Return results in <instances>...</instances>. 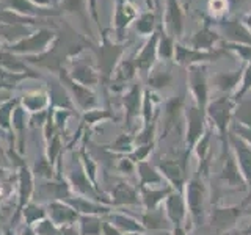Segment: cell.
Segmentation results:
<instances>
[{"label": "cell", "mask_w": 251, "mask_h": 235, "mask_svg": "<svg viewBox=\"0 0 251 235\" xmlns=\"http://www.w3.org/2000/svg\"><path fill=\"white\" fill-rule=\"evenodd\" d=\"M184 198L187 204V212L193 226H202L206 219V210H204V199H206V184L200 174H195L185 182Z\"/></svg>", "instance_id": "obj_2"}, {"label": "cell", "mask_w": 251, "mask_h": 235, "mask_svg": "<svg viewBox=\"0 0 251 235\" xmlns=\"http://www.w3.org/2000/svg\"><path fill=\"white\" fill-rule=\"evenodd\" d=\"M184 110H185V97L180 96L171 97L167 100L163 110V122H165V133H168L175 125L179 124V121L184 118Z\"/></svg>", "instance_id": "obj_19"}, {"label": "cell", "mask_w": 251, "mask_h": 235, "mask_svg": "<svg viewBox=\"0 0 251 235\" xmlns=\"http://www.w3.org/2000/svg\"><path fill=\"white\" fill-rule=\"evenodd\" d=\"M113 31L116 35V41L121 43L124 41L126 30L129 28L132 22H135L138 18V10L130 0H113Z\"/></svg>", "instance_id": "obj_12"}, {"label": "cell", "mask_w": 251, "mask_h": 235, "mask_svg": "<svg viewBox=\"0 0 251 235\" xmlns=\"http://www.w3.org/2000/svg\"><path fill=\"white\" fill-rule=\"evenodd\" d=\"M188 47H193V49H200V50H215L218 49V44L223 43L222 35L218 33V30L212 25V24L204 19L202 25L190 35V38L184 39V41H179Z\"/></svg>", "instance_id": "obj_11"}, {"label": "cell", "mask_w": 251, "mask_h": 235, "mask_svg": "<svg viewBox=\"0 0 251 235\" xmlns=\"http://www.w3.org/2000/svg\"><path fill=\"white\" fill-rule=\"evenodd\" d=\"M157 44H159V28H157L154 35L148 38V41L141 47V50L137 53L135 60H133L137 69H140L143 74L151 72V69L155 66L157 58H159V55H157Z\"/></svg>", "instance_id": "obj_17"}, {"label": "cell", "mask_w": 251, "mask_h": 235, "mask_svg": "<svg viewBox=\"0 0 251 235\" xmlns=\"http://www.w3.org/2000/svg\"><path fill=\"white\" fill-rule=\"evenodd\" d=\"M207 19V18H206ZM209 21V19H207ZM218 33L222 35L223 43L251 46V31L239 18H225L220 21H209Z\"/></svg>", "instance_id": "obj_9"}, {"label": "cell", "mask_w": 251, "mask_h": 235, "mask_svg": "<svg viewBox=\"0 0 251 235\" xmlns=\"http://www.w3.org/2000/svg\"><path fill=\"white\" fill-rule=\"evenodd\" d=\"M251 201V196L243 202H240L239 206H218L215 204L210 210V227L217 235H226L229 234L237 221L242 218V215L245 213L248 202Z\"/></svg>", "instance_id": "obj_3"}, {"label": "cell", "mask_w": 251, "mask_h": 235, "mask_svg": "<svg viewBox=\"0 0 251 235\" xmlns=\"http://www.w3.org/2000/svg\"><path fill=\"white\" fill-rule=\"evenodd\" d=\"M227 235H242L240 232H234V234H227Z\"/></svg>", "instance_id": "obj_33"}, {"label": "cell", "mask_w": 251, "mask_h": 235, "mask_svg": "<svg viewBox=\"0 0 251 235\" xmlns=\"http://www.w3.org/2000/svg\"><path fill=\"white\" fill-rule=\"evenodd\" d=\"M184 119H185V147L192 154L196 143L202 138V135L209 129V122L206 118V112L196 107L195 104L185 105L184 110Z\"/></svg>", "instance_id": "obj_5"}, {"label": "cell", "mask_w": 251, "mask_h": 235, "mask_svg": "<svg viewBox=\"0 0 251 235\" xmlns=\"http://www.w3.org/2000/svg\"><path fill=\"white\" fill-rule=\"evenodd\" d=\"M240 234H242V235H251V223L245 227V229H242Z\"/></svg>", "instance_id": "obj_31"}, {"label": "cell", "mask_w": 251, "mask_h": 235, "mask_svg": "<svg viewBox=\"0 0 251 235\" xmlns=\"http://www.w3.org/2000/svg\"><path fill=\"white\" fill-rule=\"evenodd\" d=\"M185 6L180 0H165V11L162 14V27L176 41H182L185 28Z\"/></svg>", "instance_id": "obj_10"}, {"label": "cell", "mask_w": 251, "mask_h": 235, "mask_svg": "<svg viewBox=\"0 0 251 235\" xmlns=\"http://www.w3.org/2000/svg\"><path fill=\"white\" fill-rule=\"evenodd\" d=\"M176 39L171 35H168L163 30L162 24L159 25V44H157V55L163 61H170L175 58V47H176Z\"/></svg>", "instance_id": "obj_23"}, {"label": "cell", "mask_w": 251, "mask_h": 235, "mask_svg": "<svg viewBox=\"0 0 251 235\" xmlns=\"http://www.w3.org/2000/svg\"><path fill=\"white\" fill-rule=\"evenodd\" d=\"M242 22L245 24V25L248 27V30L251 31V11H248L247 14L242 16Z\"/></svg>", "instance_id": "obj_30"}, {"label": "cell", "mask_w": 251, "mask_h": 235, "mask_svg": "<svg viewBox=\"0 0 251 235\" xmlns=\"http://www.w3.org/2000/svg\"><path fill=\"white\" fill-rule=\"evenodd\" d=\"M175 82V75L170 69L162 66H154L151 69V75H149V86L154 90H163L168 88Z\"/></svg>", "instance_id": "obj_24"}, {"label": "cell", "mask_w": 251, "mask_h": 235, "mask_svg": "<svg viewBox=\"0 0 251 235\" xmlns=\"http://www.w3.org/2000/svg\"><path fill=\"white\" fill-rule=\"evenodd\" d=\"M251 91V61L245 63L243 65V74H242V82H240V86L239 90L235 91V94L232 96V99L237 102L240 100L243 96H247V94Z\"/></svg>", "instance_id": "obj_27"}, {"label": "cell", "mask_w": 251, "mask_h": 235, "mask_svg": "<svg viewBox=\"0 0 251 235\" xmlns=\"http://www.w3.org/2000/svg\"><path fill=\"white\" fill-rule=\"evenodd\" d=\"M229 130H231V132H234L235 135L240 137L243 141H247V143L251 146V129H248V127H242V125H239V124L232 122V124H231V129H229Z\"/></svg>", "instance_id": "obj_28"}, {"label": "cell", "mask_w": 251, "mask_h": 235, "mask_svg": "<svg viewBox=\"0 0 251 235\" xmlns=\"http://www.w3.org/2000/svg\"><path fill=\"white\" fill-rule=\"evenodd\" d=\"M227 143H229L234 159L237 162V166L242 172L243 179H245L250 196H251V146L231 130H229V135H227Z\"/></svg>", "instance_id": "obj_13"}, {"label": "cell", "mask_w": 251, "mask_h": 235, "mask_svg": "<svg viewBox=\"0 0 251 235\" xmlns=\"http://www.w3.org/2000/svg\"><path fill=\"white\" fill-rule=\"evenodd\" d=\"M232 121L235 124L242 125V127L251 129V91L247 96H243L240 100L235 102Z\"/></svg>", "instance_id": "obj_22"}, {"label": "cell", "mask_w": 251, "mask_h": 235, "mask_svg": "<svg viewBox=\"0 0 251 235\" xmlns=\"http://www.w3.org/2000/svg\"><path fill=\"white\" fill-rule=\"evenodd\" d=\"M175 235H185V232H184V229L182 227H176V231H175Z\"/></svg>", "instance_id": "obj_32"}, {"label": "cell", "mask_w": 251, "mask_h": 235, "mask_svg": "<svg viewBox=\"0 0 251 235\" xmlns=\"http://www.w3.org/2000/svg\"><path fill=\"white\" fill-rule=\"evenodd\" d=\"M188 90L193 97V104L206 112L209 104V68L207 65H195L187 68Z\"/></svg>", "instance_id": "obj_6"}, {"label": "cell", "mask_w": 251, "mask_h": 235, "mask_svg": "<svg viewBox=\"0 0 251 235\" xmlns=\"http://www.w3.org/2000/svg\"><path fill=\"white\" fill-rule=\"evenodd\" d=\"M190 157V152L185 151L180 159H173L160 163L162 174L168 179L171 187L177 191H184V187L187 182V160Z\"/></svg>", "instance_id": "obj_15"}, {"label": "cell", "mask_w": 251, "mask_h": 235, "mask_svg": "<svg viewBox=\"0 0 251 235\" xmlns=\"http://www.w3.org/2000/svg\"><path fill=\"white\" fill-rule=\"evenodd\" d=\"M133 24H135L137 33L140 36H146V38L154 35L157 31V28H159V25H160V22H157V11L154 10L152 6L148 8V10H145V11H141L138 14L137 21Z\"/></svg>", "instance_id": "obj_21"}, {"label": "cell", "mask_w": 251, "mask_h": 235, "mask_svg": "<svg viewBox=\"0 0 251 235\" xmlns=\"http://www.w3.org/2000/svg\"><path fill=\"white\" fill-rule=\"evenodd\" d=\"M217 179L220 185L231 188V190H237V191L248 190L247 182L237 166V162L234 159V154L231 151L229 144L222 146V168H220Z\"/></svg>", "instance_id": "obj_7"}, {"label": "cell", "mask_w": 251, "mask_h": 235, "mask_svg": "<svg viewBox=\"0 0 251 235\" xmlns=\"http://www.w3.org/2000/svg\"><path fill=\"white\" fill-rule=\"evenodd\" d=\"M154 96L149 91H146L145 94V119L151 121L152 113H154Z\"/></svg>", "instance_id": "obj_29"}, {"label": "cell", "mask_w": 251, "mask_h": 235, "mask_svg": "<svg viewBox=\"0 0 251 235\" xmlns=\"http://www.w3.org/2000/svg\"><path fill=\"white\" fill-rule=\"evenodd\" d=\"M234 108H235V100L232 99V96H226V94L214 100H209V104L206 107L207 122H210V125L217 132L222 146L229 144L227 143V135H229V129L232 124Z\"/></svg>", "instance_id": "obj_1"}, {"label": "cell", "mask_w": 251, "mask_h": 235, "mask_svg": "<svg viewBox=\"0 0 251 235\" xmlns=\"http://www.w3.org/2000/svg\"><path fill=\"white\" fill-rule=\"evenodd\" d=\"M2 8L35 19H50L61 16L58 8H44L33 3L31 0H2Z\"/></svg>", "instance_id": "obj_14"}, {"label": "cell", "mask_w": 251, "mask_h": 235, "mask_svg": "<svg viewBox=\"0 0 251 235\" xmlns=\"http://www.w3.org/2000/svg\"><path fill=\"white\" fill-rule=\"evenodd\" d=\"M31 33V27L25 25H5V24H0V36H3L8 39L11 44L21 41V39L27 38Z\"/></svg>", "instance_id": "obj_25"}, {"label": "cell", "mask_w": 251, "mask_h": 235, "mask_svg": "<svg viewBox=\"0 0 251 235\" xmlns=\"http://www.w3.org/2000/svg\"><path fill=\"white\" fill-rule=\"evenodd\" d=\"M90 0H60L57 8L61 14H75L83 21L85 30L88 31V35H91L90 30V18H88V10Z\"/></svg>", "instance_id": "obj_20"}, {"label": "cell", "mask_w": 251, "mask_h": 235, "mask_svg": "<svg viewBox=\"0 0 251 235\" xmlns=\"http://www.w3.org/2000/svg\"><path fill=\"white\" fill-rule=\"evenodd\" d=\"M231 3L229 0H209L207 2V19L209 21H220L227 18Z\"/></svg>", "instance_id": "obj_26"}, {"label": "cell", "mask_w": 251, "mask_h": 235, "mask_svg": "<svg viewBox=\"0 0 251 235\" xmlns=\"http://www.w3.org/2000/svg\"><path fill=\"white\" fill-rule=\"evenodd\" d=\"M165 213H167L168 219L173 224H176V227L182 226V223L188 216L187 204L182 191L173 190L167 196V199H165Z\"/></svg>", "instance_id": "obj_16"}, {"label": "cell", "mask_w": 251, "mask_h": 235, "mask_svg": "<svg viewBox=\"0 0 251 235\" xmlns=\"http://www.w3.org/2000/svg\"><path fill=\"white\" fill-rule=\"evenodd\" d=\"M57 31H53L47 27H39L36 31H31V33L21 39V41L10 44L8 46V50H11L14 53H39L44 52L52 41L57 39Z\"/></svg>", "instance_id": "obj_8"}, {"label": "cell", "mask_w": 251, "mask_h": 235, "mask_svg": "<svg viewBox=\"0 0 251 235\" xmlns=\"http://www.w3.org/2000/svg\"><path fill=\"white\" fill-rule=\"evenodd\" d=\"M225 55L229 53L223 47H218L215 50H200L177 41L175 47V58H173V61L182 68H190L195 65H209V63H214L225 57Z\"/></svg>", "instance_id": "obj_4"}, {"label": "cell", "mask_w": 251, "mask_h": 235, "mask_svg": "<svg viewBox=\"0 0 251 235\" xmlns=\"http://www.w3.org/2000/svg\"><path fill=\"white\" fill-rule=\"evenodd\" d=\"M242 74H243V65L242 68L235 70H222V72H217L214 78H212V82H214L215 90H218L220 93L226 94V96H234L235 91L240 86Z\"/></svg>", "instance_id": "obj_18"}]
</instances>
